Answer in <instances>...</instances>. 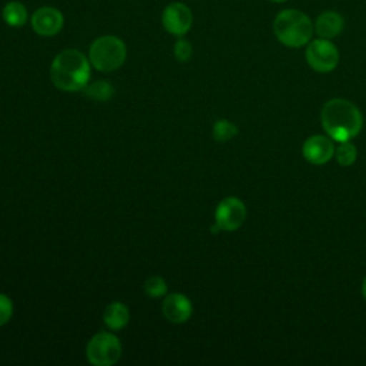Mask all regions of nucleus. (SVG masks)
<instances>
[{
    "instance_id": "nucleus-1",
    "label": "nucleus",
    "mask_w": 366,
    "mask_h": 366,
    "mask_svg": "<svg viewBox=\"0 0 366 366\" xmlns=\"http://www.w3.org/2000/svg\"><path fill=\"white\" fill-rule=\"evenodd\" d=\"M320 122L326 134L339 143L352 140L363 126L360 110L346 99L326 102L320 112Z\"/></svg>"
},
{
    "instance_id": "nucleus-2",
    "label": "nucleus",
    "mask_w": 366,
    "mask_h": 366,
    "mask_svg": "<svg viewBox=\"0 0 366 366\" xmlns=\"http://www.w3.org/2000/svg\"><path fill=\"white\" fill-rule=\"evenodd\" d=\"M92 74L90 60L79 50L67 49L60 51L51 61V83L63 92L83 90Z\"/></svg>"
},
{
    "instance_id": "nucleus-3",
    "label": "nucleus",
    "mask_w": 366,
    "mask_h": 366,
    "mask_svg": "<svg viewBox=\"0 0 366 366\" xmlns=\"http://www.w3.org/2000/svg\"><path fill=\"white\" fill-rule=\"evenodd\" d=\"M273 33L282 44L287 47H302L309 43L313 34V24L303 11L287 9L274 17Z\"/></svg>"
},
{
    "instance_id": "nucleus-4",
    "label": "nucleus",
    "mask_w": 366,
    "mask_h": 366,
    "mask_svg": "<svg viewBox=\"0 0 366 366\" xmlns=\"http://www.w3.org/2000/svg\"><path fill=\"white\" fill-rule=\"evenodd\" d=\"M126 44L122 39L107 34L97 37L89 49L90 64L99 71H114L126 60Z\"/></svg>"
},
{
    "instance_id": "nucleus-5",
    "label": "nucleus",
    "mask_w": 366,
    "mask_h": 366,
    "mask_svg": "<svg viewBox=\"0 0 366 366\" xmlns=\"http://www.w3.org/2000/svg\"><path fill=\"white\" fill-rule=\"evenodd\" d=\"M86 356L92 365L112 366L122 357V343L110 332L96 333L86 346Z\"/></svg>"
},
{
    "instance_id": "nucleus-6",
    "label": "nucleus",
    "mask_w": 366,
    "mask_h": 366,
    "mask_svg": "<svg viewBox=\"0 0 366 366\" xmlns=\"http://www.w3.org/2000/svg\"><path fill=\"white\" fill-rule=\"evenodd\" d=\"M307 64L319 73H329L336 69L339 63V51L329 39L312 40L305 51Z\"/></svg>"
},
{
    "instance_id": "nucleus-7",
    "label": "nucleus",
    "mask_w": 366,
    "mask_h": 366,
    "mask_svg": "<svg viewBox=\"0 0 366 366\" xmlns=\"http://www.w3.org/2000/svg\"><path fill=\"white\" fill-rule=\"evenodd\" d=\"M246 214L244 203L234 196H229L217 204L214 212V226L212 229L213 232H234L243 224Z\"/></svg>"
},
{
    "instance_id": "nucleus-8",
    "label": "nucleus",
    "mask_w": 366,
    "mask_h": 366,
    "mask_svg": "<svg viewBox=\"0 0 366 366\" xmlns=\"http://www.w3.org/2000/svg\"><path fill=\"white\" fill-rule=\"evenodd\" d=\"M192 21H193V16L190 9L180 1L176 3H170L169 6H166V9L163 10L162 14V24L163 27L174 36L182 37L183 34H186L190 27H192Z\"/></svg>"
},
{
    "instance_id": "nucleus-9",
    "label": "nucleus",
    "mask_w": 366,
    "mask_h": 366,
    "mask_svg": "<svg viewBox=\"0 0 366 366\" xmlns=\"http://www.w3.org/2000/svg\"><path fill=\"white\" fill-rule=\"evenodd\" d=\"M64 24V17L60 10L51 6H43L37 9L31 16L33 30L44 37L57 34Z\"/></svg>"
},
{
    "instance_id": "nucleus-10",
    "label": "nucleus",
    "mask_w": 366,
    "mask_h": 366,
    "mask_svg": "<svg viewBox=\"0 0 366 366\" xmlns=\"http://www.w3.org/2000/svg\"><path fill=\"white\" fill-rule=\"evenodd\" d=\"M303 157L312 164H325L335 156L333 140L329 136L315 134L305 140L302 147Z\"/></svg>"
},
{
    "instance_id": "nucleus-11",
    "label": "nucleus",
    "mask_w": 366,
    "mask_h": 366,
    "mask_svg": "<svg viewBox=\"0 0 366 366\" xmlns=\"http://www.w3.org/2000/svg\"><path fill=\"white\" fill-rule=\"evenodd\" d=\"M163 316L172 323H184L193 313L190 299L183 293H169L162 303Z\"/></svg>"
},
{
    "instance_id": "nucleus-12",
    "label": "nucleus",
    "mask_w": 366,
    "mask_h": 366,
    "mask_svg": "<svg viewBox=\"0 0 366 366\" xmlns=\"http://www.w3.org/2000/svg\"><path fill=\"white\" fill-rule=\"evenodd\" d=\"M345 26L343 17L333 10H326L320 13L315 21V31L322 39H333L336 37Z\"/></svg>"
},
{
    "instance_id": "nucleus-13",
    "label": "nucleus",
    "mask_w": 366,
    "mask_h": 366,
    "mask_svg": "<svg viewBox=\"0 0 366 366\" xmlns=\"http://www.w3.org/2000/svg\"><path fill=\"white\" fill-rule=\"evenodd\" d=\"M130 319L129 307L122 302H112L106 306L103 313L104 325L112 330H120L123 329Z\"/></svg>"
},
{
    "instance_id": "nucleus-14",
    "label": "nucleus",
    "mask_w": 366,
    "mask_h": 366,
    "mask_svg": "<svg viewBox=\"0 0 366 366\" xmlns=\"http://www.w3.org/2000/svg\"><path fill=\"white\" fill-rule=\"evenodd\" d=\"M1 17L11 27H21L27 21L29 14H27V9L23 3L9 1L4 4L3 10H1Z\"/></svg>"
},
{
    "instance_id": "nucleus-15",
    "label": "nucleus",
    "mask_w": 366,
    "mask_h": 366,
    "mask_svg": "<svg viewBox=\"0 0 366 366\" xmlns=\"http://www.w3.org/2000/svg\"><path fill=\"white\" fill-rule=\"evenodd\" d=\"M83 93L89 99L104 102V100H109L110 97H113L114 87L107 80L100 79V80H96L93 83H87V86L83 89Z\"/></svg>"
},
{
    "instance_id": "nucleus-16",
    "label": "nucleus",
    "mask_w": 366,
    "mask_h": 366,
    "mask_svg": "<svg viewBox=\"0 0 366 366\" xmlns=\"http://www.w3.org/2000/svg\"><path fill=\"white\" fill-rule=\"evenodd\" d=\"M237 133H239V130H237L236 124L232 123L230 120H226V119L217 120L213 124V130H212L213 139L216 142H222V143L232 140Z\"/></svg>"
},
{
    "instance_id": "nucleus-17",
    "label": "nucleus",
    "mask_w": 366,
    "mask_h": 366,
    "mask_svg": "<svg viewBox=\"0 0 366 366\" xmlns=\"http://www.w3.org/2000/svg\"><path fill=\"white\" fill-rule=\"evenodd\" d=\"M335 157L340 166H350L356 162L357 150L350 140L340 142L337 147H335Z\"/></svg>"
},
{
    "instance_id": "nucleus-18",
    "label": "nucleus",
    "mask_w": 366,
    "mask_h": 366,
    "mask_svg": "<svg viewBox=\"0 0 366 366\" xmlns=\"http://www.w3.org/2000/svg\"><path fill=\"white\" fill-rule=\"evenodd\" d=\"M144 292L150 297H162L167 292V283L160 276H150L144 282Z\"/></svg>"
},
{
    "instance_id": "nucleus-19",
    "label": "nucleus",
    "mask_w": 366,
    "mask_h": 366,
    "mask_svg": "<svg viewBox=\"0 0 366 366\" xmlns=\"http://www.w3.org/2000/svg\"><path fill=\"white\" fill-rule=\"evenodd\" d=\"M173 53H174V57H176L179 61H187V60H190V57H192L193 49H192V44H190L186 39L182 37V39H179V40L174 43Z\"/></svg>"
},
{
    "instance_id": "nucleus-20",
    "label": "nucleus",
    "mask_w": 366,
    "mask_h": 366,
    "mask_svg": "<svg viewBox=\"0 0 366 366\" xmlns=\"http://www.w3.org/2000/svg\"><path fill=\"white\" fill-rule=\"evenodd\" d=\"M13 316V302L4 293H0V326L6 325Z\"/></svg>"
},
{
    "instance_id": "nucleus-21",
    "label": "nucleus",
    "mask_w": 366,
    "mask_h": 366,
    "mask_svg": "<svg viewBox=\"0 0 366 366\" xmlns=\"http://www.w3.org/2000/svg\"><path fill=\"white\" fill-rule=\"evenodd\" d=\"M362 295H363V297L366 300V277L363 279V283H362Z\"/></svg>"
},
{
    "instance_id": "nucleus-22",
    "label": "nucleus",
    "mask_w": 366,
    "mask_h": 366,
    "mask_svg": "<svg viewBox=\"0 0 366 366\" xmlns=\"http://www.w3.org/2000/svg\"><path fill=\"white\" fill-rule=\"evenodd\" d=\"M272 1H276V3H283V1H286V0H272Z\"/></svg>"
}]
</instances>
